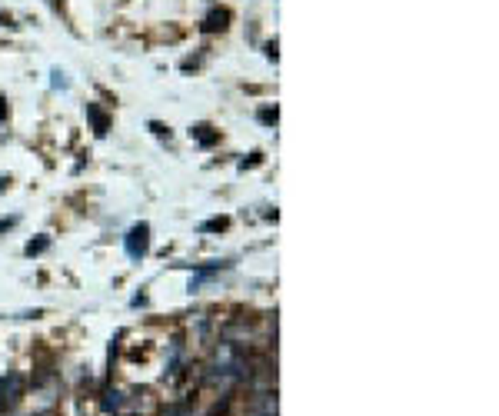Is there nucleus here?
I'll return each instance as SVG.
<instances>
[{
  "mask_svg": "<svg viewBox=\"0 0 499 416\" xmlns=\"http://www.w3.org/2000/svg\"><path fill=\"white\" fill-rule=\"evenodd\" d=\"M250 377V363L247 353L240 350V343L233 340H223L217 353L210 360V370H207V383L213 387H233V383H243Z\"/></svg>",
  "mask_w": 499,
  "mask_h": 416,
  "instance_id": "f257e3e1",
  "label": "nucleus"
},
{
  "mask_svg": "<svg viewBox=\"0 0 499 416\" xmlns=\"http://www.w3.org/2000/svg\"><path fill=\"white\" fill-rule=\"evenodd\" d=\"M0 120H7V107H4V100H0Z\"/></svg>",
  "mask_w": 499,
  "mask_h": 416,
  "instance_id": "4468645a",
  "label": "nucleus"
},
{
  "mask_svg": "<svg viewBox=\"0 0 499 416\" xmlns=\"http://www.w3.org/2000/svg\"><path fill=\"white\" fill-rule=\"evenodd\" d=\"M54 87H67V77H64V74H60V70H54Z\"/></svg>",
  "mask_w": 499,
  "mask_h": 416,
  "instance_id": "f8f14e48",
  "label": "nucleus"
},
{
  "mask_svg": "<svg viewBox=\"0 0 499 416\" xmlns=\"http://www.w3.org/2000/svg\"><path fill=\"white\" fill-rule=\"evenodd\" d=\"M190 137L197 140L200 147H213L217 140H220V134L213 130V127H207V124H197V127H190Z\"/></svg>",
  "mask_w": 499,
  "mask_h": 416,
  "instance_id": "423d86ee",
  "label": "nucleus"
},
{
  "mask_svg": "<svg viewBox=\"0 0 499 416\" xmlns=\"http://www.w3.org/2000/svg\"><path fill=\"white\" fill-rule=\"evenodd\" d=\"M124 247H127V257H130V260H144L147 250H150V227H147V223H137L134 230L127 233Z\"/></svg>",
  "mask_w": 499,
  "mask_h": 416,
  "instance_id": "f03ea898",
  "label": "nucleus"
},
{
  "mask_svg": "<svg viewBox=\"0 0 499 416\" xmlns=\"http://www.w3.org/2000/svg\"><path fill=\"white\" fill-rule=\"evenodd\" d=\"M230 24V10L227 7H213L207 17H203V34H217V30H227Z\"/></svg>",
  "mask_w": 499,
  "mask_h": 416,
  "instance_id": "39448f33",
  "label": "nucleus"
},
{
  "mask_svg": "<svg viewBox=\"0 0 499 416\" xmlns=\"http://www.w3.org/2000/svg\"><path fill=\"white\" fill-rule=\"evenodd\" d=\"M47 247H50V240H47V237H40V240H30L24 253H27V257H37V253H44Z\"/></svg>",
  "mask_w": 499,
  "mask_h": 416,
  "instance_id": "1a4fd4ad",
  "label": "nucleus"
},
{
  "mask_svg": "<svg viewBox=\"0 0 499 416\" xmlns=\"http://www.w3.org/2000/svg\"><path fill=\"white\" fill-rule=\"evenodd\" d=\"M14 223H17V217H7V220H0V233H4V230H10Z\"/></svg>",
  "mask_w": 499,
  "mask_h": 416,
  "instance_id": "ddd939ff",
  "label": "nucleus"
},
{
  "mask_svg": "<svg viewBox=\"0 0 499 416\" xmlns=\"http://www.w3.org/2000/svg\"><path fill=\"white\" fill-rule=\"evenodd\" d=\"M164 416H193V407H187V403H173V407L164 410Z\"/></svg>",
  "mask_w": 499,
  "mask_h": 416,
  "instance_id": "9d476101",
  "label": "nucleus"
},
{
  "mask_svg": "<svg viewBox=\"0 0 499 416\" xmlns=\"http://www.w3.org/2000/svg\"><path fill=\"white\" fill-rule=\"evenodd\" d=\"M250 416H277V393H257L250 400Z\"/></svg>",
  "mask_w": 499,
  "mask_h": 416,
  "instance_id": "20e7f679",
  "label": "nucleus"
},
{
  "mask_svg": "<svg viewBox=\"0 0 499 416\" xmlns=\"http://www.w3.org/2000/svg\"><path fill=\"white\" fill-rule=\"evenodd\" d=\"M277 117H280V114H277V107H263V110H260V124H267V127H270V124H277Z\"/></svg>",
  "mask_w": 499,
  "mask_h": 416,
  "instance_id": "9b49d317",
  "label": "nucleus"
},
{
  "mask_svg": "<svg viewBox=\"0 0 499 416\" xmlns=\"http://www.w3.org/2000/svg\"><path fill=\"white\" fill-rule=\"evenodd\" d=\"M24 393V380L17 373H10V377H0V407H14Z\"/></svg>",
  "mask_w": 499,
  "mask_h": 416,
  "instance_id": "7ed1b4c3",
  "label": "nucleus"
},
{
  "mask_svg": "<svg viewBox=\"0 0 499 416\" xmlns=\"http://www.w3.org/2000/svg\"><path fill=\"white\" fill-rule=\"evenodd\" d=\"M87 117H90V124H94L97 134H107V127H110V120H107V114L100 110L97 104H87Z\"/></svg>",
  "mask_w": 499,
  "mask_h": 416,
  "instance_id": "0eeeda50",
  "label": "nucleus"
},
{
  "mask_svg": "<svg viewBox=\"0 0 499 416\" xmlns=\"http://www.w3.org/2000/svg\"><path fill=\"white\" fill-rule=\"evenodd\" d=\"M227 227H230V220H227V217H217V220H207L200 227L203 233H217V230H227Z\"/></svg>",
  "mask_w": 499,
  "mask_h": 416,
  "instance_id": "6e6552de",
  "label": "nucleus"
}]
</instances>
